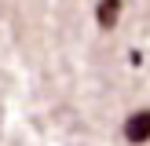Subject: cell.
Here are the masks:
<instances>
[{
  "label": "cell",
  "instance_id": "6da1fadb",
  "mask_svg": "<svg viewBox=\"0 0 150 146\" xmlns=\"http://www.w3.org/2000/svg\"><path fill=\"white\" fill-rule=\"evenodd\" d=\"M125 135H128V142H146L150 139V110H139L125 121Z\"/></svg>",
  "mask_w": 150,
  "mask_h": 146
},
{
  "label": "cell",
  "instance_id": "7a4b0ae2",
  "mask_svg": "<svg viewBox=\"0 0 150 146\" xmlns=\"http://www.w3.org/2000/svg\"><path fill=\"white\" fill-rule=\"evenodd\" d=\"M95 15H99V26H114V22H117V15H121V0H99V11H95Z\"/></svg>",
  "mask_w": 150,
  "mask_h": 146
}]
</instances>
